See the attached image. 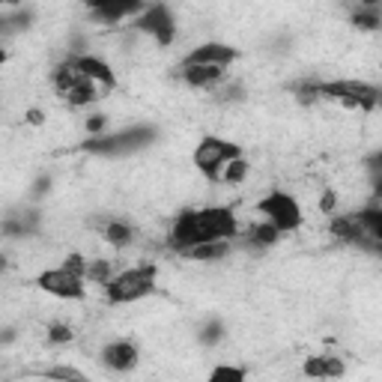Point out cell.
<instances>
[{
    "label": "cell",
    "instance_id": "cell-1",
    "mask_svg": "<svg viewBox=\"0 0 382 382\" xmlns=\"http://www.w3.org/2000/svg\"><path fill=\"white\" fill-rule=\"evenodd\" d=\"M239 218L230 206H206V209H186L171 224L167 245L174 251H189L209 239H236Z\"/></svg>",
    "mask_w": 382,
    "mask_h": 382
},
{
    "label": "cell",
    "instance_id": "cell-2",
    "mask_svg": "<svg viewBox=\"0 0 382 382\" xmlns=\"http://www.w3.org/2000/svg\"><path fill=\"white\" fill-rule=\"evenodd\" d=\"M156 278H159L156 263H137L129 269H120L105 284V299H108V304H132L156 290Z\"/></svg>",
    "mask_w": 382,
    "mask_h": 382
},
{
    "label": "cell",
    "instance_id": "cell-3",
    "mask_svg": "<svg viewBox=\"0 0 382 382\" xmlns=\"http://www.w3.org/2000/svg\"><path fill=\"white\" fill-rule=\"evenodd\" d=\"M242 156V147L233 144V141H224V137H203L201 144L194 147V167L201 171L209 182H218L221 179V171H224V164Z\"/></svg>",
    "mask_w": 382,
    "mask_h": 382
},
{
    "label": "cell",
    "instance_id": "cell-4",
    "mask_svg": "<svg viewBox=\"0 0 382 382\" xmlns=\"http://www.w3.org/2000/svg\"><path fill=\"white\" fill-rule=\"evenodd\" d=\"M152 137H156V129H149V126H132V129L114 132V134H99V137H93V141H87L84 149L87 152H96V156H126V152L144 149Z\"/></svg>",
    "mask_w": 382,
    "mask_h": 382
},
{
    "label": "cell",
    "instance_id": "cell-5",
    "mask_svg": "<svg viewBox=\"0 0 382 382\" xmlns=\"http://www.w3.org/2000/svg\"><path fill=\"white\" fill-rule=\"evenodd\" d=\"M257 212L263 218H269L281 233H293L304 224V216H302V206L293 194L287 191H269L257 201Z\"/></svg>",
    "mask_w": 382,
    "mask_h": 382
},
{
    "label": "cell",
    "instance_id": "cell-6",
    "mask_svg": "<svg viewBox=\"0 0 382 382\" xmlns=\"http://www.w3.org/2000/svg\"><path fill=\"white\" fill-rule=\"evenodd\" d=\"M36 284L45 290L48 296L60 299V302H78L87 296V278L78 272H69L66 266H57V269H48L42 272Z\"/></svg>",
    "mask_w": 382,
    "mask_h": 382
},
{
    "label": "cell",
    "instance_id": "cell-7",
    "mask_svg": "<svg viewBox=\"0 0 382 382\" xmlns=\"http://www.w3.org/2000/svg\"><path fill=\"white\" fill-rule=\"evenodd\" d=\"M179 78H182V84H189L191 90H212L216 84L227 81V69L216 66V63H189V60H182Z\"/></svg>",
    "mask_w": 382,
    "mask_h": 382
},
{
    "label": "cell",
    "instance_id": "cell-8",
    "mask_svg": "<svg viewBox=\"0 0 382 382\" xmlns=\"http://www.w3.org/2000/svg\"><path fill=\"white\" fill-rule=\"evenodd\" d=\"M102 364L108 371H117V373H126L132 371L137 359H141V353H137V346L132 341H111V344H105L102 346V353H99Z\"/></svg>",
    "mask_w": 382,
    "mask_h": 382
},
{
    "label": "cell",
    "instance_id": "cell-9",
    "mask_svg": "<svg viewBox=\"0 0 382 382\" xmlns=\"http://www.w3.org/2000/svg\"><path fill=\"white\" fill-rule=\"evenodd\" d=\"M236 57H239V48H233V45H224V42H203V45H197L194 51L186 54L189 63H216V66H230L236 63Z\"/></svg>",
    "mask_w": 382,
    "mask_h": 382
},
{
    "label": "cell",
    "instance_id": "cell-10",
    "mask_svg": "<svg viewBox=\"0 0 382 382\" xmlns=\"http://www.w3.org/2000/svg\"><path fill=\"white\" fill-rule=\"evenodd\" d=\"M72 60H75V66L81 69V75H87V78L105 84L108 90L117 87V72H114L108 63H105L102 57H96V54H75Z\"/></svg>",
    "mask_w": 382,
    "mask_h": 382
},
{
    "label": "cell",
    "instance_id": "cell-11",
    "mask_svg": "<svg viewBox=\"0 0 382 382\" xmlns=\"http://www.w3.org/2000/svg\"><path fill=\"white\" fill-rule=\"evenodd\" d=\"M230 251H233V239H209L189 251H182V257L194 260V263H218V260L230 257Z\"/></svg>",
    "mask_w": 382,
    "mask_h": 382
},
{
    "label": "cell",
    "instance_id": "cell-12",
    "mask_svg": "<svg viewBox=\"0 0 382 382\" xmlns=\"http://www.w3.org/2000/svg\"><path fill=\"white\" fill-rule=\"evenodd\" d=\"M329 230H331L334 239L349 242V245H359V242L368 236V230H364V224H361L359 216H331Z\"/></svg>",
    "mask_w": 382,
    "mask_h": 382
},
{
    "label": "cell",
    "instance_id": "cell-13",
    "mask_svg": "<svg viewBox=\"0 0 382 382\" xmlns=\"http://www.w3.org/2000/svg\"><path fill=\"white\" fill-rule=\"evenodd\" d=\"M102 93H108V87L105 84H99V81H93V78H84L78 81V84H72V90L63 96L72 108H87V105H93V102H99L102 99Z\"/></svg>",
    "mask_w": 382,
    "mask_h": 382
},
{
    "label": "cell",
    "instance_id": "cell-14",
    "mask_svg": "<svg viewBox=\"0 0 382 382\" xmlns=\"http://www.w3.org/2000/svg\"><path fill=\"white\" fill-rule=\"evenodd\" d=\"M102 239L108 242L111 248L123 251V248L134 245V227L129 221H123V218H111V221L102 224Z\"/></svg>",
    "mask_w": 382,
    "mask_h": 382
},
{
    "label": "cell",
    "instance_id": "cell-15",
    "mask_svg": "<svg viewBox=\"0 0 382 382\" xmlns=\"http://www.w3.org/2000/svg\"><path fill=\"white\" fill-rule=\"evenodd\" d=\"M251 176V161L245 156H236L224 164V171H221V186H230V189H239L242 182H245Z\"/></svg>",
    "mask_w": 382,
    "mask_h": 382
},
{
    "label": "cell",
    "instance_id": "cell-16",
    "mask_svg": "<svg viewBox=\"0 0 382 382\" xmlns=\"http://www.w3.org/2000/svg\"><path fill=\"white\" fill-rule=\"evenodd\" d=\"M278 239H281V230L269 218H263L248 230V245H254V248H272Z\"/></svg>",
    "mask_w": 382,
    "mask_h": 382
},
{
    "label": "cell",
    "instance_id": "cell-17",
    "mask_svg": "<svg viewBox=\"0 0 382 382\" xmlns=\"http://www.w3.org/2000/svg\"><path fill=\"white\" fill-rule=\"evenodd\" d=\"M114 275H117V269H114L111 260H105V257H90L84 278H87V284H99V287H105V284L114 278Z\"/></svg>",
    "mask_w": 382,
    "mask_h": 382
},
{
    "label": "cell",
    "instance_id": "cell-18",
    "mask_svg": "<svg viewBox=\"0 0 382 382\" xmlns=\"http://www.w3.org/2000/svg\"><path fill=\"white\" fill-rule=\"evenodd\" d=\"M353 24L359 30H376L382 27V12L379 6H359V12L353 15Z\"/></svg>",
    "mask_w": 382,
    "mask_h": 382
},
{
    "label": "cell",
    "instance_id": "cell-19",
    "mask_svg": "<svg viewBox=\"0 0 382 382\" xmlns=\"http://www.w3.org/2000/svg\"><path fill=\"white\" fill-rule=\"evenodd\" d=\"M359 218H361V224H364V230H368V236H373V239L382 242V206L361 209Z\"/></svg>",
    "mask_w": 382,
    "mask_h": 382
},
{
    "label": "cell",
    "instance_id": "cell-20",
    "mask_svg": "<svg viewBox=\"0 0 382 382\" xmlns=\"http://www.w3.org/2000/svg\"><path fill=\"white\" fill-rule=\"evenodd\" d=\"M149 39L156 42L159 48H171V45L176 42V21H174V15H171L167 21H161V24H159V30H156V33H152Z\"/></svg>",
    "mask_w": 382,
    "mask_h": 382
},
{
    "label": "cell",
    "instance_id": "cell-21",
    "mask_svg": "<svg viewBox=\"0 0 382 382\" xmlns=\"http://www.w3.org/2000/svg\"><path fill=\"white\" fill-rule=\"evenodd\" d=\"M221 338H224V323L221 319H209V323L201 329V334H197V341H201L203 346H216Z\"/></svg>",
    "mask_w": 382,
    "mask_h": 382
},
{
    "label": "cell",
    "instance_id": "cell-22",
    "mask_svg": "<svg viewBox=\"0 0 382 382\" xmlns=\"http://www.w3.org/2000/svg\"><path fill=\"white\" fill-rule=\"evenodd\" d=\"M75 329L69 323H48V344H72Z\"/></svg>",
    "mask_w": 382,
    "mask_h": 382
},
{
    "label": "cell",
    "instance_id": "cell-23",
    "mask_svg": "<svg viewBox=\"0 0 382 382\" xmlns=\"http://www.w3.org/2000/svg\"><path fill=\"white\" fill-rule=\"evenodd\" d=\"M87 263H90V257H84V254H78V251H72V254L63 257V263H60V266H66L69 272L84 275V272H87Z\"/></svg>",
    "mask_w": 382,
    "mask_h": 382
},
{
    "label": "cell",
    "instance_id": "cell-24",
    "mask_svg": "<svg viewBox=\"0 0 382 382\" xmlns=\"http://www.w3.org/2000/svg\"><path fill=\"white\" fill-rule=\"evenodd\" d=\"M84 129H87V134H105V129H108V117L105 114H90L87 120H84Z\"/></svg>",
    "mask_w": 382,
    "mask_h": 382
},
{
    "label": "cell",
    "instance_id": "cell-25",
    "mask_svg": "<svg viewBox=\"0 0 382 382\" xmlns=\"http://www.w3.org/2000/svg\"><path fill=\"white\" fill-rule=\"evenodd\" d=\"M48 379H84V373L78 368H66V364H57V368H48L45 371Z\"/></svg>",
    "mask_w": 382,
    "mask_h": 382
},
{
    "label": "cell",
    "instance_id": "cell-26",
    "mask_svg": "<svg viewBox=\"0 0 382 382\" xmlns=\"http://www.w3.org/2000/svg\"><path fill=\"white\" fill-rule=\"evenodd\" d=\"M334 209H338V191L326 189L319 194V212H323V216H334Z\"/></svg>",
    "mask_w": 382,
    "mask_h": 382
},
{
    "label": "cell",
    "instance_id": "cell-27",
    "mask_svg": "<svg viewBox=\"0 0 382 382\" xmlns=\"http://www.w3.org/2000/svg\"><path fill=\"white\" fill-rule=\"evenodd\" d=\"M304 373L326 379V356H311L308 361H304Z\"/></svg>",
    "mask_w": 382,
    "mask_h": 382
},
{
    "label": "cell",
    "instance_id": "cell-28",
    "mask_svg": "<svg viewBox=\"0 0 382 382\" xmlns=\"http://www.w3.org/2000/svg\"><path fill=\"white\" fill-rule=\"evenodd\" d=\"M24 123L33 126V129H42L45 123H48V114H45L42 108H27L24 111Z\"/></svg>",
    "mask_w": 382,
    "mask_h": 382
},
{
    "label": "cell",
    "instance_id": "cell-29",
    "mask_svg": "<svg viewBox=\"0 0 382 382\" xmlns=\"http://www.w3.org/2000/svg\"><path fill=\"white\" fill-rule=\"evenodd\" d=\"M346 368H344V361L341 359H334V356H326V379L331 376H344Z\"/></svg>",
    "mask_w": 382,
    "mask_h": 382
},
{
    "label": "cell",
    "instance_id": "cell-30",
    "mask_svg": "<svg viewBox=\"0 0 382 382\" xmlns=\"http://www.w3.org/2000/svg\"><path fill=\"white\" fill-rule=\"evenodd\" d=\"M242 376H245L242 368H216L212 371V379H242Z\"/></svg>",
    "mask_w": 382,
    "mask_h": 382
},
{
    "label": "cell",
    "instance_id": "cell-31",
    "mask_svg": "<svg viewBox=\"0 0 382 382\" xmlns=\"http://www.w3.org/2000/svg\"><path fill=\"white\" fill-rule=\"evenodd\" d=\"M4 4H6V6H18V4H21V0H4Z\"/></svg>",
    "mask_w": 382,
    "mask_h": 382
}]
</instances>
